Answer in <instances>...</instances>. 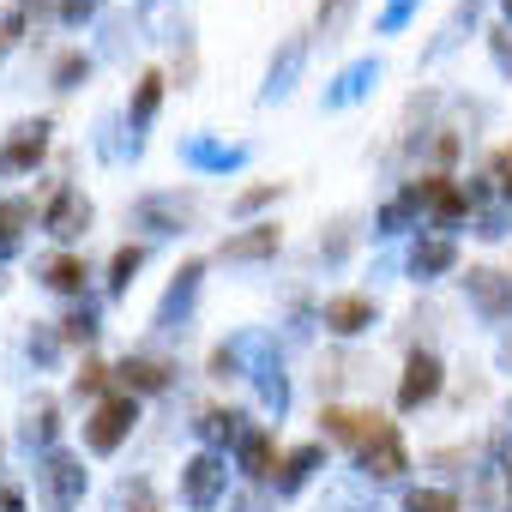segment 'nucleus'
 <instances>
[{
  "instance_id": "a878e982",
  "label": "nucleus",
  "mask_w": 512,
  "mask_h": 512,
  "mask_svg": "<svg viewBox=\"0 0 512 512\" xmlns=\"http://www.w3.org/2000/svg\"><path fill=\"white\" fill-rule=\"evenodd\" d=\"M506 476H512V446H506Z\"/></svg>"
},
{
  "instance_id": "b1692460",
  "label": "nucleus",
  "mask_w": 512,
  "mask_h": 512,
  "mask_svg": "<svg viewBox=\"0 0 512 512\" xmlns=\"http://www.w3.org/2000/svg\"><path fill=\"white\" fill-rule=\"evenodd\" d=\"M272 193H278V187H247V193H241V205H247V211H253V205H266V199H272Z\"/></svg>"
},
{
  "instance_id": "393cba45",
  "label": "nucleus",
  "mask_w": 512,
  "mask_h": 512,
  "mask_svg": "<svg viewBox=\"0 0 512 512\" xmlns=\"http://www.w3.org/2000/svg\"><path fill=\"white\" fill-rule=\"evenodd\" d=\"M91 13V0H67V19H85Z\"/></svg>"
},
{
  "instance_id": "f03ea898",
  "label": "nucleus",
  "mask_w": 512,
  "mask_h": 512,
  "mask_svg": "<svg viewBox=\"0 0 512 512\" xmlns=\"http://www.w3.org/2000/svg\"><path fill=\"white\" fill-rule=\"evenodd\" d=\"M320 422H326V428H332L338 440L362 446V452H368L374 440H386V434H392V422H386V416H374V410H326Z\"/></svg>"
},
{
  "instance_id": "1a4fd4ad",
  "label": "nucleus",
  "mask_w": 512,
  "mask_h": 512,
  "mask_svg": "<svg viewBox=\"0 0 512 512\" xmlns=\"http://www.w3.org/2000/svg\"><path fill=\"white\" fill-rule=\"evenodd\" d=\"M362 458H368V476H380V482L404 470V446H398V434H386V440H374V446H368Z\"/></svg>"
},
{
  "instance_id": "39448f33",
  "label": "nucleus",
  "mask_w": 512,
  "mask_h": 512,
  "mask_svg": "<svg viewBox=\"0 0 512 512\" xmlns=\"http://www.w3.org/2000/svg\"><path fill=\"white\" fill-rule=\"evenodd\" d=\"M266 253H278V223H253L223 241V260H266Z\"/></svg>"
},
{
  "instance_id": "bb28decb",
  "label": "nucleus",
  "mask_w": 512,
  "mask_h": 512,
  "mask_svg": "<svg viewBox=\"0 0 512 512\" xmlns=\"http://www.w3.org/2000/svg\"><path fill=\"white\" fill-rule=\"evenodd\" d=\"M506 13H512V0H506Z\"/></svg>"
},
{
  "instance_id": "f3484780",
  "label": "nucleus",
  "mask_w": 512,
  "mask_h": 512,
  "mask_svg": "<svg viewBox=\"0 0 512 512\" xmlns=\"http://www.w3.org/2000/svg\"><path fill=\"white\" fill-rule=\"evenodd\" d=\"M157 97H163V79H157V73H145V79H139V97H133V115L145 121V115L157 109Z\"/></svg>"
},
{
  "instance_id": "2eb2a0df",
  "label": "nucleus",
  "mask_w": 512,
  "mask_h": 512,
  "mask_svg": "<svg viewBox=\"0 0 512 512\" xmlns=\"http://www.w3.org/2000/svg\"><path fill=\"white\" fill-rule=\"evenodd\" d=\"M452 266V241H428L416 247V272H446Z\"/></svg>"
},
{
  "instance_id": "5701e85b",
  "label": "nucleus",
  "mask_w": 512,
  "mask_h": 512,
  "mask_svg": "<svg viewBox=\"0 0 512 512\" xmlns=\"http://www.w3.org/2000/svg\"><path fill=\"white\" fill-rule=\"evenodd\" d=\"M494 175H500V187L512 193V151H500V157H494Z\"/></svg>"
},
{
  "instance_id": "6ab92c4d",
  "label": "nucleus",
  "mask_w": 512,
  "mask_h": 512,
  "mask_svg": "<svg viewBox=\"0 0 512 512\" xmlns=\"http://www.w3.org/2000/svg\"><path fill=\"white\" fill-rule=\"evenodd\" d=\"M314 464H320V452H314V446H302V452L290 458V470H284V488H296V482H302V476H308Z\"/></svg>"
},
{
  "instance_id": "f8f14e48",
  "label": "nucleus",
  "mask_w": 512,
  "mask_h": 512,
  "mask_svg": "<svg viewBox=\"0 0 512 512\" xmlns=\"http://www.w3.org/2000/svg\"><path fill=\"white\" fill-rule=\"evenodd\" d=\"M43 284H49V290H79V284H85V266L61 253V260H49V266H43Z\"/></svg>"
},
{
  "instance_id": "ddd939ff",
  "label": "nucleus",
  "mask_w": 512,
  "mask_h": 512,
  "mask_svg": "<svg viewBox=\"0 0 512 512\" xmlns=\"http://www.w3.org/2000/svg\"><path fill=\"white\" fill-rule=\"evenodd\" d=\"M470 290H476L482 308H506V302H512V290L500 284V272H470Z\"/></svg>"
},
{
  "instance_id": "4468645a",
  "label": "nucleus",
  "mask_w": 512,
  "mask_h": 512,
  "mask_svg": "<svg viewBox=\"0 0 512 512\" xmlns=\"http://www.w3.org/2000/svg\"><path fill=\"white\" fill-rule=\"evenodd\" d=\"M241 458H247V476H272V458H278V452H272L266 434H247V452H241Z\"/></svg>"
},
{
  "instance_id": "aec40b11",
  "label": "nucleus",
  "mask_w": 512,
  "mask_h": 512,
  "mask_svg": "<svg viewBox=\"0 0 512 512\" xmlns=\"http://www.w3.org/2000/svg\"><path fill=\"white\" fill-rule=\"evenodd\" d=\"M133 272H139V247H121V253H115V278H109V284L121 290V284H127Z\"/></svg>"
},
{
  "instance_id": "a211bd4d",
  "label": "nucleus",
  "mask_w": 512,
  "mask_h": 512,
  "mask_svg": "<svg viewBox=\"0 0 512 512\" xmlns=\"http://www.w3.org/2000/svg\"><path fill=\"white\" fill-rule=\"evenodd\" d=\"M85 73H91V61H85V55H67V61L55 67V79H61V91H73V85H79Z\"/></svg>"
},
{
  "instance_id": "423d86ee",
  "label": "nucleus",
  "mask_w": 512,
  "mask_h": 512,
  "mask_svg": "<svg viewBox=\"0 0 512 512\" xmlns=\"http://www.w3.org/2000/svg\"><path fill=\"white\" fill-rule=\"evenodd\" d=\"M326 326L332 332H362V326H374V302L368 296H332L326 302Z\"/></svg>"
},
{
  "instance_id": "7ed1b4c3",
  "label": "nucleus",
  "mask_w": 512,
  "mask_h": 512,
  "mask_svg": "<svg viewBox=\"0 0 512 512\" xmlns=\"http://www.w3.org/2000/svg\"><path fill=\"white\" fill-rule=\"evenodd\" d=\"M43 145H49V121H25V127L13 133V145L0 151V169H7V175H13V169H31V163L43 157Z\"/></svg>"
},
{
  "instance_id": "412c9836",
  "label": "nucleus",
  "mask_w": 512,
  "mask_h": 512,
  "mask_svg": "<svg viewBox=\"0 0 512 512\" xmlns=\"http://www.w3.org/2000/svg\"><path fill=\"white\" fill-rule=\"evenodd\" d=\"M199 428H205V440H223V434H235V416H223V410H211V416H205Z\"/></svg>"
},
{
  "instance_id": "6e6552de",
  "label": "nucleus",
  "mask_w": 512,
  "mask_h": 512,
  "mask_svg": "<svg viewBox=\"0 0 512 512\" xmlns=\"http://www.w3.org/2000/svg\"><path fill=\"white\" fill-rule=\"evenodd\" d=\"M91 223V205H85V193H61L55 205H49V229L55 235H79Z\"/></svg>"
},
{
  "instance_id": "9b49d317",
  "label": "nucleus",
  "mask_w": 512,
  "mask_h": 512,
  "mask_svg": "<svg viewBox=\"0 0 512 512\" xmlns=\"http://www.w3.org/2000/svg\"><path fill=\"white\" fill-rule=\"evenodd\" d=\"M43 476H49V488H55V500H61V506H67V500L79 494V482H85V470H79L73 458H49V470H43Z\"/></svg>"
},
{
  "instance_id": "dca6fc26",
  "label": "nucleus",
  "mask_w": 512,
  "mask_h": 512,
  "mask_svg": "<svg viewBox=\"0 0 512 512\" xmlns=\"http://www.w3.org/2000/svg\"><path fill=\"white\" fill-rule=\"evenodd\" d=\"M410 512H458V500L440 494V488H416V494H410Z\"/></svg>"
},
{
  "instance_id": "0eeeda50",
  "label": "nucleus",
  "mask_w": 512,
  "mask_h": 512,
  "mask_svg": "<svg viewBox=\"0 0 512 512\" xmlns=\"http://www.w3.org/2000/svg\"><path fill=\"white\" fill-rule=\"evenodd\" d=\"M217 488H223V464H217L211 452H199V458L187 464V500H193V506H211Z\"/></svg>"
},
{
  "instance_id": "4be33fe9",
  "label": "nucleus",
  "mask_w": 512,
  "mask_h": 512,
  "mask_svg": "<svg viewBox=\"0 0 512 512\" xmlns=\"http://www.w3.org/2000/svg\"><path fill=\"white\" fill-rule=\"evenodd\" d=\"M79 386H91V392H103V386H109V368H103V362H85V374H79Z\"/></svg>"
},
{
  "instance_id": "9d476101",
  "label": "nucleus",
  "mask_w": 512,
  "mask_h": 512,
  "mask_svg": "<svg viewBox=\"0 0 512 512\" xmlns=\"http://www.w3.org/2000/svg\"><path fill=\"white\" fill-rule=\"evenodd\" d=\"M121 380H127L133 392H163V386H169V368H163V362H151V356H139V362H127V368H121Z\"/></svg>"
},
{
  "instance_id": "f257e3e1",
  "label": "nucleus",
  "mask_w": 512,
  "mask_h": 512,
  "mask_svg": "<svg viewBox=\"0 0 512 512\" xmlns=\"http://www.w3.org/2000/svg\"><path fill=\"white\" fill-rule=\"evenodd\" d=\"M133 416H139L133 392L103 398V404H97V416H91V428H85V446H91V452H115V446L127 440V428H133Z\"/></svg>"
},
{
  "instance_id": "20e7f679",
  "label": "nucleus",
  "mask_w": 512,
  "mask_h": 512,
  "mask_svg": "<svg viewBox=\"0 0 512 512\" xmlns=\"http://www.w3.org/2000/svg\"><path fill=\"white\" fill-rule=\"evenodd\" d=\"M440 392V362L434 356H410V368H404V386H398V404L404 410H416L422 398H434Z\"/></svg>"
}]
</instances>
